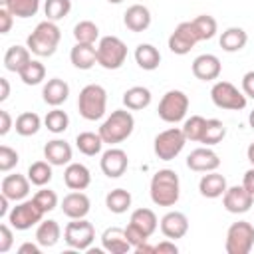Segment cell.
I'll return each instance as SVG.
<instances>
[{
  "label": "cell",
  "mask_w": 254,
  "mask_h": 254,
  "mask_svg": "<svg viewBox=\"0 0 254 254\" xmlns=\"http://www.w3.org/2000/svg\"><path fill=\"white\" fill-rule=\"evenodd\" d=\"M52 163L48 161H36L28 167V179L36 187H46L52 181Z\"/></svg>",
  "instance_id": "cell-38"
},
{
  "label": "cell",
  "mask_w": 254,
  "mask_h": 254,
  "mask_svg": "<svg viewBox=\"0 0 254 254\" xmlns=\"http://www.w3.org/2000/svg\"><path fill=\"white\" fill-rule=\"evenodd\" d=\"M222 204L232 214H244L252 208L254 196L242 185H234V187H228L226 192L222 194Z\"/></svg>",
  "instance_id": "cell-13"
},
{
  "label": "cell",
  "mask_w": 254,
  "mask_h": 254,
  "mask_svg": "<svg viewBox=\"0 0 254 254\" xmlns=\"http://www.w3.org/2000/svg\"><path fill=\"white\" fill-rule=\"evenodd\" d=\"M8 196L6 194H0V218H4V216H8Z\"/></svg>",
  "instance_id": "cell-55"
},
{
  "label": "cell",
  "mask_w": 254,
  "mask_h": 254,
  "mask_svg": "<svg viewBox=\"0 0 254 254\" xmlns=\"http://www.w3.org/2000/svg\"><path fill=\"white\" fill-rule=\"evenodd\" d=\"M12 127V117L6 109H0V135H6Z\"/></svg>",
  "instance_id": "cell-51"
},
{
  "label": "cell",
  "mask_w": 254,
  "mask_h": 254,
  "mask_svg": "<svg viewBox=\"0 0 254 254\" xmlns=\"http://www.w3.org/2000/svg\"><path fill=\"white\" fill-rule=\"evenodd\" d=\"M69 10H71V0H46L44 2V14L52 22L65 18L69 14Z\"/></svg>",
  "instance_id": "cell-44"
},
{
  "label": "cell",
  "mask_w": 254,
  "mask_h": 254,
  "mask_svg": "<svg viewBox=\"0 0 254 254\" xmlns=\"http://www.w3.org/2000/svg\"><path fill=\"white\" fill-rule=\"evenodd\" d=\"M123 24L127 30L139 34V32H145L149 26H151V12L147 6L143 4H133L125 10L123 14Z\"/></svg>",
  "instance_id": "cell-20"
},
{
  "label": "cell",
  "mask_w": 254,
  "mask_h": 254,
  "mask_svg": "<svg viewBox=\"0 0 254 254\" xmlns=\"http://www.w3.org/2000/svg\"><path fill=\"white\" fill-rule=\"evenodd\" d=\"M187 137L183 133V129L179 127H171L161 131L155 141H153V151L161 161H173L175 157H179V153L185 149Z\"/></svg>",
  "instance_id": "cell-8"
},
{
  "label": "cell",
  "mask_w": 254,
  "mask_h": 254,
  "mask_svg": "<svg viewBox=\"0 0 254 254\" xmlns=\"http://www.w3.org/2000/svg\"><path fill=\"white\" fill-rule=\"evenodd\" d=\"M107 107V91L99 83H89L79 91L77 97V109L79 115L87 121H97L105 115Z\"/></svg>",
  "instance_id": "cell-4"
},
{
  "label": "cell",
  "mask_w": 254,
  "mask_h": 254,
  "mask_svg": "<svg viewBox=\"0 0 254 254\" xmlns=\"http://www.w3.org/2000/svg\"><path fill=\"white\" fill-rule=\"evenodd\" d=\"M224 137H226L224 123L220 119H206V127H204V133H202L200 143H204L206 147H212V145L220 143Z\"/></svg>",
  "instance_id": "cell-39"
},
{
  "label": "cell",
  "mask_w": 254,
  "mask_h": 254,
  "mask_svg": "<svg viewBox=\"0 0 254 254\" xmlns=\"http://www.w3.org/2000/svg\"><path fill=\"white\" fill-rule=\"evenodd\" d=\"M99 167L103 171L105 177L109 179H119L127 167H129V159H127V153L123 149H117V147H111L107 151L101 153V161H99Z\"/></svg>",
  "instance_id": "cell-14"
},
{
  "label": "cell",
  "mask_w": 254,
  "mask_h": 254,
  "mask_svg": "<svg viewBox=\"0 0 254 254\" xmlns=\"http://www.w3.org/2000/svg\"><path fill=\"white\" fill-rule=\"evenodd\" d=\"M75 147L79 149V153L87 155V157H95L101 153V147H103V139L99 133H93V131H83V133H77L75 137Z\"/></svg>",
  "instance_id": "cell-33"
},
{
  "label": "cell",
  "mask_w": 254,
  "mask_h": 254,
  "mask_svg": "<svg viewBox=\"0 0 254 254\" xmlns=\"http://www.w3.org/2000/svg\"><path fill=\"white\" fill-rule=\"evenodd\" d=\"M18 75H20V79H22L26 85H38V83H42L44 77H46V67H44L42 62L30 60V62L18 71Z\"/></svg>",
  "instance_id": "cell-37"
},
{
  "label": "cell",
  "mask_w": 254,
  "mask_h": 254,
  "mask_svg": "<svg viewBox=\"0 0 254 254\" xmlns=\"http://www.w3.org/2000/svg\"><path fill=\"white\" fill-rule=\"evenodd\" d=\"M161 232L165 238L169 240H177V238H183L187 232H189V218L185 212H179V210H169L163 218H161Z\"/></svg>",
  "instance_id": "cell-16"
},
{
  "label": "cell",
  "mask_w": 254,
  "mask_h": 254,
  "mask_svg": "<svg viewBox=\"0 0 254 254\" xmlns=\"http://www.w3.org/2000/svg\"><path fill=\"white\" fill-rule=\"evenodd\" d=\"M177 252H179V248H177L175 240H169V238L155 246V254H177Z\"/></svg>",
  "instance_id": "cell-50"
},
{
  "label": "cell",
  "mask_w": 254,
  "mask_h": 254,
  "mask_svg": "<svg viewBox=\"0 0 254 254\" xmlns=\"http://www.w3.org/2000/svg\"><path fill=\"white\" fill-rule=\"evenodd\" d=\"M190 22H192V26H194L196 36H198L200 42H202V40H210V38H214L218 24H216V20H214L210 14H200V16H196V18L190 20Z\"/></svg>",
  "instance_id": "cell-42"
},
{
  "label": "cell",
  "mask_w": 254,
  "mask_h": 254,
  "mask_svg": "<svg viewBox=\"0 0 254 254\" xmlns=\"http://www.w3.org/2000/svg\"><path fill=\"white\" fill-rule=\"evenodd\" d=\"M226 189H228V185H226L224 175H220L216 171H208L198 181V190L206 198H218V196H222L226 192Z\"/></svg>",
  "instance_id": "cell-24"
},
{
  "label": "cell",
  "mask_w": 254,
  "mask_h": 254,
  "mask_svg": "<svg viewBox=\"0 0 254 254\" xmlns=\"http://www.w3.org/2000/svg\"><path fill=\"white\" fill-rule=\"evenodd\" d=\"M137 254H155V246H149L147 242H143V244H139L137 248H133Z\"/></svg>",
  "instance_id": "cell-56"
},
{
  "label": "cell",
  "mask_w": 254,
  "mask_h": 254,
  "mask_svg": "<svg viewBox=\"0 0 254 254\" xmlns=\"http://www.w3.org/2000/svg\"><path fill=\"white\" fill-rule=\"evenodd\" d=\"M14 236H12V228L8 224H0V254H6L12 248Z\"/></svg>",
  "instance_id": "cell-47"
},
{
  "label": "cell",
  "mask_w": 254,
  "mask_h": 254,
  "mask_svg": "<svg viewBox=\"0 0 254 254\" xmlns=\"http://www.w3.org/2000/svg\"><path fill=\"white\" fill-rule=\"evenodd\" d=\"M151 200L157 206H173L179 202L181 196V183L179 175L173 169H159L149 185Z\"/></svg>",
  "instance_id": "cell-1"
},
{
  "label": "cell",
  "mask_w": 254,
  "mask_h": 254,
  "mask_svg": "<svg viewBox=\"0 0 254 254\" xmlns=\"http://www.w3.org/2000/svg\"><path fill=\"white\" fill-rule=\"evenodd\" d=\"M151 99H153L151 91L147 87H143V85H133L123 93V105L127 109H131V111H139V109L149 107Z\"/></svg>",
  "instance_id": "cell-29"
},
{
  "label": "cell",
  "mask_w": 254,
  "mask_h": 254,
  "mask_svg": "<svg viewBox=\"0 0 254 254\" xmlns=\"http://www.w3.org/2000/svg\"><path fill=\"white\" fill-rule=\"evenodd\" d=\"M187 167L196 173H208L220 167V159L210 147H198L190 151V155L187 157Z\"/></svg>",
  "instance_id": "cell-15"
},
{
  "label": "cell",
  "mask_w": 254,
  "mask_h": 254,
  "mask_svg": "<svg viewBox=\"0 0 254 254\" xmlns=\"http://www.w3.org/2000/svg\"><path fill=\"white\" fill-rule=\"evenodd\" d=\"M40 244H32V242H24L18 248V254H40Z\"/></svg>",
  "instance_id": "cell-53"
},
{
  "label": "cell",
  "mask_w": 254,
  "mask_h": 254,
  "mask_svg": "<svg viewBox=\"0 0 254 254\" xmlns=\"http://www.w3.org/2000/svg\"><path fill=\"white\" fill-rule=\"evenodd\" d=\"M93 238L95 228L85 218H71V222H67V226L64 228V240L73 250H89Z\"/></svg>",
  "instance_id": "cell-11"
},
{
  "label": "cell",
  "mask_w": 254,
  "mask_h": 254,
  "mask_svg": "<svg viewBox=\"0 0 254 254\" xmlns=\"http://www.w3.org/2000/svg\"><path fill=\"white\" fill-rule=\"evenodd\" d=\"M248 123H250V127L254 129V109L250 111V115H248Z\"/></svg>",
  "instance_id": "cell-58"
},
{
  "label": "cell",
  "mask_w": 254,
  "mask_h": 254,
  "mask_svg": "<svg viewBox=\"0 0 254 254\" xmlns=\"http://www.w3.org/2000/svg\"><path fill=\"white\" fill-rule=\"evenodd\" d=\"M18 161H20V157H18V153L12 147H8V145H2L0 147V171L2 173L12 171L18 165Z\"/></svg>",
  "instance_id": "cell-46"
},
{
  "label": "cell",
  "mask_w": 254,
  "mask_h": 254,
  "mask_svg": "<svg viewBox=\"0 0 254 254\" xmlns=\"http://www.w3.org/2000/svg\"><path fill=\"white\" fill-rule=\"evenodd\" d=\"M220 60L214 56V54H200L192 60V73L196 79H202V81H212L220 75Z\"/></svg>",
  "instance_id": "cell-17"
},
{
  "label": "cell",
  "mask_w": 254,
  "mask_h": 254,
  "mask_svg": "<svg viewBox=\"0 0 254 254\" xmlns=\"http://www.w3.org/2000/svg\"><path fill=\"white\" fill-rule=\"evenodd\" d=\"M2 6L16 18H32L40 10V0H2Z\"/></svg>",
  "instance_id": "cell-36"
},
{
  "label": "cell",
  "mask_w": 254,
  "mask_h": 254,
  "mask_svg": "<svg viewBox=\"0 0 254 254\" xmlns=\"http://www.w3.org/2000/svg\"><path fill=\"white\" fill-rule=\"evenodd\" d=\"M67 95H69V85L64 79H60V77L48 79L46 85H44V89H42L44 101L48 105H52V107H60L67 99Z\"/></svg>",
  "instance_id": "cell-26"
},
{
  "label": "cell",
  "mask_w": 254,
  "mask_h": 254,
  "mask_svg": "<svg viewBox=\"0 0 254 254\" xmlns=\"http://www.w3.org/2000/svg\"><path fill=\"white\" fill-rule=\"evenodd\" d=\"M189 111V95L181 89H169L161 101H159V107H157V113L163 121L167 123H179L185 119Z\"/></svg>",
  "instance_id": "cell-7"
},
{
  "label": "cell",
  "mask_w": 254,
  "mask_h": 254,
  "mask_svg": "<svg viewBox=\"0 0 254 254\" xmlns=\"http://www.w3.org/2000/svg\"><path fill=\"white\" fill-rule=\"evenodd\" d=\"M242 187L254 196V167H250L246 173H244V179H242Z\"/></svg>",
  "instance_id": "cell-52"
},
{
  "label": "cell",
  "mask_w": 254,
  "mask_h": 254,
  "mask_svg": "<svg viewBox=\"0 0 254 254\" xmlns=\"http://www.w3.org/2000/svg\"><path fill=\"white\" fill-rule=\"evenodd\" d=\"M34 200L44 208V212H52V210L58 206V194H56V190L46 189V187H42V189L34 194Z\"/></svg>",
  "instance_id": "cell-45"
},
{
  "label": "cell",
  "mask_w": 254,
  "mask_h": 254,
  "mask_svg": "<svg viewBox=\"0 0 254 254\" xmlns=\"http://www.w3.org/2000/svg\"><path fill=\"white\" fill-rule=\"evenodd\" d=\"M135 62H137V65L141 69L153 71L161 64V52L153 44H139L135 48Z\"/></svg>",
  "instance_id": "cell-28"
},
{
  "label": "cell",
  "mask_w": 254,
  "mask_h": 254,
  "mask_svg": "<svg viewBox=\"0 0 254 254\" xmlns=\"http://www.w3.org/2000/svg\"><path fill=\"white\" fill-rule=\"evenodd\" d=\"M210 99L220 109L240 111V109L246 107V95H244V91H240L230 81H216L212 85V89H210Z\"/></svg>",
  "instance_id": "cell-10"
},
{
  "label": "cell",
  "mask_w": 254,
  "mask_h": 254,
  "mask_svg": "<svg viewBox=\"0 0 254 254\" xmlns=\"http://www.w3.org/2000/svg\"><path fill=\"white\" fill-rule=\"evenodd\" d=\"M69 60L77 69H91L97 64V48L93 44L75 42V46L69 52Z\"/></svg>",
  "instance_id": "cell-25"
},
{
  "label": "cell",
  "mask_w": 254,
  "mask_h": 254,
  "mask_svg": "<svg viewBox=\"0 0 254 254\" xmlns=\"http://www.w3.org/2000/svg\"><path fill=\"white\" fill-rule=\"evenodd\" d=\"M44 125L48 127V131H52V133H64L67 127H69V117H67V113L64 111V109H60V107H54L52 111H48V115L44 117Z\"/></svg>",
  "instance_id": "cell-41"
},
{
  "label": "cell",
  "mask_w": 254,
  "mask_h": 254,
  "mask_svg": "<svg viewBox=\"0 0 254 254\" xmlns=\"http://www.w3.org/2000/svg\"><path fill=\"white\" fill-rule=\"evenodd\" d=\"M89 208H91L89 196L81 190H73V192L65 194L62 200V212L67 218H85Z\"/></svg>",
  "instance_id": "cell-18"
},
{
  "label": "cell",
  "mask_w": 254,
  "mask_h": 254,
  "mask_svg": "<svg viewBox=\"0 0 254 254\" xmlns=\"http://www.w3.org/2000/svg\"><path fill=\"white\" fill-rule=\"evenodd\" d=\"M14 127H16V133H18V135H22V137H32V135H36V133L40 131L42 119H40V115L34 113V111H24V113H20V115L16 117Z\"/></svg>",
  "instance_id": "cell-34"
},
{
  "label": "cell",
  "mask_w": 254,
  "mask_h": 254,
  "mask_svg": "<svg viewBox=\"0 0 254 254\" xmlns=\"http://www.w3.org/2000/svg\"><path fill=\"white\" fill-rule=\"evenodd\" d=\"M254 246V226L246 220L232 222L226 230L224 250L228 254H248Z\"/></svg>",
  "instance_id": "cell-6"
},
{
  "label": "cell",
  "mask_w": 254,
  "mask_h": 254,
  "mask_svg": "<svg viewBox=\"0 0 254 254\" xmlns=\"http://www.w3.org/2000/svg\"><path fill=\"white\" fill-rule=\"evenodd\" d=\"M242 91L246 97L254 99V71H246L242 75Z\"/></svg>",
  "instance_id": "cell-49"
},
{
  "label": "cell",
  "mask_w": 254,
  "mask_h": 254,
  "mask_svg": "<svg viewBox=\"0 0 254 254\" xmlns=\"http://www.w3.org/2000/svg\"><path fill=\"white\" fill-rule=\"evenodd\" d=\"M60 40H62V30L58 28V24L52 20H44L28 36L26 46L32 54H36L40 58H50L58 50Z\"/></svg>",
  "instance_id": "cell-2"
},
{
  "label": "cell",
  "mask_w": 254,
  "mask_h": 254,
  "mask_svg": "<svg viewBox=\"0 0 254 254\" xmlns=\"http://www.w3.org/2000/svg\"><path fill=\"white\" fill-rule=\"evenodd\" d=\"M246 157H248V161H250V165L254 167V141L248 145V149H246Z\"/></svg>",
  "instance_id": "cell-57"
},
{
  "label": "cell",
  "mask_w": 254,
  "mask_h": 254,
  "mask_svg": "<svg viewBox=\"0 0 254 254\" xmlns=\"http://www.w3.org/2000/svg\"><path fill=\"white\" fill-rule=\"evenodd\" d=\"M101 246L111 254H125L133 248L125 236V228H119V226H111L101 234Z\"/></svg>",
  "instance_id": "cell-22"
},
{
  "label": "cell",
  "mask_w": 254,
  "mask_h": 254,
  "mask_svg": "<svg viewBox=\"0 0 254 254\" xmlns=\"http://www.w3.org/2000/svg\"><path fill=\"white\" fill-rule=\"evenodd\" d=\"M129 224L139 230L143 236L151 238V234L157 230L159 226V220H157V214L151 210V208H137L131 212V218H129Z\"/></svg>",
  "instance_id": "cell-27"
},
{
  "label": "cell",
  "mask_w": 254,
  "mask_h": 254,
  "mask_svg": "<svg viewBox=\"0 0 254 254\" xmlns=\"http://www.w3.org/2000/svg\"><path fill=\"white\" fill-rule=\"evenodd\" d=\"M133 129H135V119L131 115V109H115L101 123L99 135H101L103 143L117 145V143L125 141L133 133Z\"/></svg>",
  "instance_id": "cell-3"
},
{
  "label": "cell",
  "mask_w": 254,
  "mask_h": 254,
  "mask_svg": "<svg viewBox=\"0 0 254 254\" xmlns=\"http://www.w3.org/2000/svg\"><path fill=\"white\" fill-rule=\"evenodd\" d=\"M246 42H248V34L242 30V28H238V26H232V28H226L222 34H220V40H218V44H220V48L224 50V52H240L244 46H246Z\"/></svg>",
  "instance_id": "cell-31"
},
{
  "label": "cell",
  "mask_w": 254,
  "mask_h": 254,
  "mask_svg": "<svg viewBox=\"0 0 254 254\" xmlns=\"http://www.w3.org/2000/svg\"><path fill=\"white\" fill-rule=\"evenodd\" d=\"M30 50H28V46H10L8 50H6V54H4V67L8 69V71H14V73H18L32 58H30Z\"/></svg>",
  "instance_id": "cell-32"
},
{
  "label": "cell",
  "mask_w": 254,
  "mask_h": 254,
  "mask_svg": "<svg viewBox=\"0 0 254 254\" xmlns=\"http://www.w3.org/2000/svg\"><path fill=\"white\" fill-rule=\"evenodd\" d=\"M0 87H2V91H0V101H6L8 95H10V83H8L6 77H0Z\"/></svg>",
  "instance_id": "cell-54"
},
{
  "label": "cell",
  "mask_w": 254,
  "mask_h": 254,
  "mask_svg": "<svg viewBox=\"0 0 254 254\" xmlns=\"http://www.w3.org/2000/svg\"><path fill=\"white\" fill-rule=\"evenodd\" d=\"M0 192L6 194L10 200H24L30 192V179L24 177V175H6L2 179V185H0Z\"/></svg>",
  "instance_id": "cell-19"
},
{
  "label": "cell",
  "mask_w": 254,
  "mask_h": 254,
  "mask_svg": "<svg viewBox=\"0 0 254 254\" xmlns=\"http://www.w3.org/2000/svg\"><path fill=\"white\" fill-rule=\"evenodd\" d=\"M12 20H14V14L8 10V8H0V34H8L10 28H12Z\"/></svg>",
  "instance_id": "cell-48"
},
{
  "label": "cell",
  "mask_w": 254,
  "mask_h": 254,
  "mask_svg": "<svg viewBox=\"0 0 254 254\" xmlns=\"http://www.w3.org/2000/svg\"><path fill=\"white\" fill-rule=\"evenodd\" d=\"M105 206L115 212V214H123L127 212V208L131 206V192L125 189H113L107 192L105 196Z\"/></svg>",
  "instance_id": "cell-35"
},
{
  "label": "cell",
  "mask_w": 254,
  "mask_h": 254,
  "mask_svg": "<svg viewBox=\"0 0 254 254\" xmlns=\"http://www.w3.org/2000/svg\"><path fill=\"white\" fill-rule=\"evenodd\" d=\"M198 36H196V30L192 26V22H181L173 34L169 36V50L177 56H185L189 54L196 44H198Z\"/></svg>",
  "instance_id": "cell-12"
},
{
  "label": "cell",
  "mask_w": 254,
  "mask_h": 254,
  "mask_svg": "<svg viewBox=\"0 0 254 254\" xmlns=\"http://www.w3.org/2000/svg\"><path fill=\"white\" fill-rule=\"evenodd\" d=\"M71 147L64 139H52L44 145V157L54 167H64L71 163Z\"/></svg>",
  "instance_id": "cell-21"
},
{
  "label": "cell",
  "mask_w": 254,
  "mask_h": 254,
  "mask_svg": "<svg viewBox=\"0 0 254 254\" xmlns=\"http://www.w3.org/2000/svg\"><path fill=\"white\" fill-rule=\"evenodd\" d=\"M204 127H206V119L200 117V115H190L189 119H185V125L181 127L187 141H198L202 139V133H204Z\"/></svg>",
  "instance_id": "cell-43"
},
{
  "label": "cell",
  "mask_w": 254,
  "mask_h": 254,
  "mask_svg": "<svg viewBox=\"0 0 254 254\" xmlns=\"http://www.w3.org/2000/svg\"><path fill=\"white\" fill-rule=\"evenodd\" d=\"M60 236H62V228H60V224H58L56 220H52V218L42 220V222L38 224V228H36V242H38L40 246H44V248L56 246L58 240H60Z\"/></svg>",
  "instance_id": "cell-30"
},
{
  "label": "cell",
  "mask_w": 254,
  "mask_h": 254,
  "mask_svg": "<svg viewBox=\"0 0 254 254\" xmlns=\"http://www.w3.org/2000/svg\"><path fill=\"white\" fill-rule=\"evenodd\" d=\"M127 60V46L117 36H103L97 44V64L103 69H119Z\"/></svg>",
  "instance_id": "cell-5"
},
{
  "label": "cell",
  "mask_w": 254,
  "mask_h": 254,
  "mask_svg": "<svg viewBox=\"0 0 254 254\" xmlns=\"http://www.w3.org/2000/svg\"><path fill=\"white\" fill-rule=\"evenodd\" d=\"M73 38L79 44H95V40L99 38V28L91 20H81L73 26Z\"/></svg>",
  "instance_id": "cell-40"
},
{
  "label": "cell",
  "mask_w": 254,
  "mask_h": 254,
  "mask_svg": "<svg viewBox=\"0 0 254 254\" xmlns=\"http://www.w3.org/2000/svg\"><path fill=\"white\" fill-rule=\"evenodd\" d=\"M107 2H109V4H121L123 0H107Z\"/></svg>",
  "instance_id": "cell-59"
},
{
  "label": "cell",
  "mask_w": 254,
  "mask_h": 254,
  "mask_svg": "<svg viewBox=\"0 0 254 254\" xmlns=\"http://www.w3.org/2000/svg\"><path fill=\"white\" fill-rule=\"evenodd\" d=\"M44 208L32 198V200H20L10 212H8V222L16 230H28L34 224L42 222L44 218Z\"/></svg>",
  "instance_id": "cell-9"
},
{
  "label": "cell",
  "mask_w": 254,
  "mask_h": 254,
  "mask_svg": "<svg viewBox=\"0 0 254 254\" xmlns=\"http://www.w3.org/2000/svg\"><path fill=\"white\" fill-rule=\"evenodd\" d=\"M64 183L71 190H85L91 183V173L81 163H69L64 171Z\"/></svg>",
  "instance_id": "cell-23"
}]
</instances>
